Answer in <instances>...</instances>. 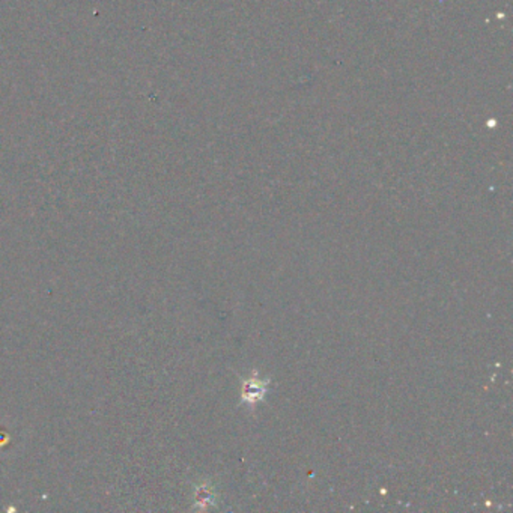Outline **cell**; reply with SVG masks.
<instances>
[{"instance_id":"1","label":"cell","mask_w":513,"mask_h":513,"mask_svg":"<svg viewBox=\"0 0 513 513\" xmlns=\"http://www.w3.org/2000/svg\"><path fill=\"white\" fill-rule=\"evenodd\" d=\"M270 381H262L261 378H248L243 384V403H247L250 407H256L257 402H261L266 394V387Z\"/></svg>"}]
</instances>
